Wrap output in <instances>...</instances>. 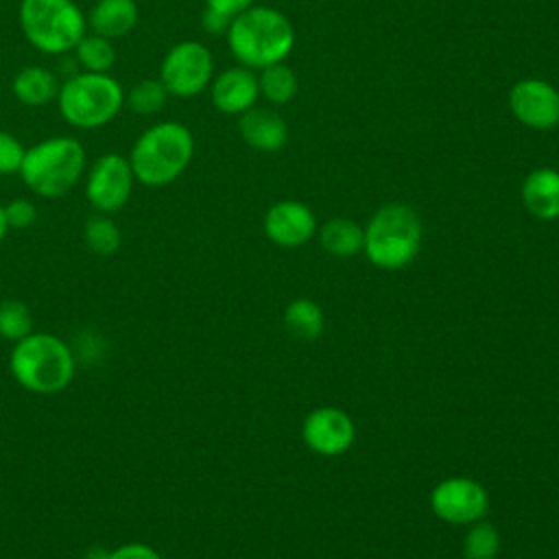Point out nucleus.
I'll use <instances>...</instances> for the list:
<instances>
[{
  "label": "nucleus",
  "mask_w": 559,
  "mask_h": 559,
  "mask_svg": "<svg viewBox=\"0 0 559 559\" xmlns=\"http://www.w3.org/2000/svg\"><path fill=\"white\" fill-rule=\"evenodd\" d=\"M103 559H162L159 552L155 548H151L148 544H140V542H131V544H122L109 552L103 555Z\"/></svg>",
  "instance_id": "nucleus-29"
},
{
  "label": "nucleus",
  "mask_w": 559,
  "mask_h": 559,
  "mask_svg": "<svg viewBox=\"0 0 559 559\" xmlns=\"http://www.w3.org/2000/svg\"><path fill=\"white\" fill-rule=\"evenodd\" d=\"M140 17L135 0H96L90 9L87 26L90 33H96L107 39H118L129 35Z\"/></svg>",
  "instance_id": "nucleus-16"
},
{
  "label": "nucleus",
  "mask_w": 559,
  "mask_h": 559,
  "mask_svg": "<svg viewBox=\"0 0 559 559\" xmlns=\"http://www.w3.org/2000/svg\"><path fill=\"white\" fill-rule=\"evenodd\" d=\"M33 332V312L20 299L0 301V336L17 343Z\"/></svg>",
  "instance_id": "nucleus-25"
},
{
  "label": "nucleus",
  "mask_w": 559,
  "mask_h": 559,
  "mask_svg": "<svg viewBox=\"0 0 559 559\" xmlns=\"http://www.w3.org/2000/svg\"><path fill=\"white\" fill-rule=\"evenodd\" d=\"M238 133L251 148L260 153H275L288 142L286 120L269 107H251L238 118Z\"/></svg>",
  "instance_id": "nucleus-15"
},
{
  "label": "nucleus",
  "mask_w": 559,
  "mask_h": 559,
  "mask_svg": "<svg viewBox=\"0 0 559 559\" xmlns=\"http://www.w3.org/2000/svg\"><path fill=\"white\" fill-rule=\"evenodd\" d=\"M7 231H9V225H7V218H4V205L0 203V242L4 240Z\"/></svg>",
  "instance_id": "nucleus-32"
},
{
  "label": "nucleus",
  "mask_w": 559,
  "mask_h": 559,
  "mask_svg": "<svg viewBox=\"0 0 559 559\" xmlns=\"http://www.w3.org/2000/svg\"><path fill=\"white\" fill-rule=\"evenodd\" d=\"M168 96L159 79H142L124 94V105L138 116H153L164 109Z\"/></svg>",
  "instance_id": "nucleus-24"
},
{
  "label": "nucleus",
  "mask_w": 559,
  "mask_h": 559,
  "mask_svg": "<svg viewBox=\"0 0 559 559\" xmlns=\"http://www.w3.org/2000/svg\"><path fill=\"white\" fill-rule=\"evenodd\" d=\"M85 166V146L76 138L55 135L26 148L20 177L37 197L59 199L79 183Z\"/></svg>",
  "instance_id": "nucleus-4"
},
{
  "label": "nucleus",
  "mask_w": 559,
  "mask_h": 559,
  "mask_svg": "<svg viewBox=\"0 0 559 559\" xmlns=\"http://www.w3.org/2000/svg\"><path fill=\"white\" fill-rule=\"evenodd\" d=\"M258 87H260V96H264L269 103L286 105L295 98L299 83L295 72L284 61H280L260 70Z\"/></svg>",
  "instance_id": "nucleus-20"
},
{
  "label": "nucleus",
  "mask_w": 559,
  "mask_h": 559,
  "mask_svg": "<svg viewBox=\"0 0 559 559\" xmlns=\"http://www.w3.org/2000/svg\"><path fill=\"white\" fill-rule=\"evenodd\" d=\"M74 57L85 72H107L116 63V48L111 39L85 33L74 46Z\"/></svg>",
  "instance_id": "nucleus-21"
},
{
  "label": "nucleus",
  "mask_w": 559,
  "mask_h": 559,
  "mask_svg": "<svg viewBox=\"0 0 559 559\" xmlns=\"http://www.w3.org/2000/svg\"><path fill=\"white\" fill-rule=\"evenodd\" d=\"M87 559H90V557H87Z\"/></svg>",
  "instance_id": "nucleus-33"
},
{
  "label": "nucleus",
  "mask_w": 559,
  "mask_h": 559,
  "mask_svg": "<svg viewBox=\"0 0 559 559\" xmlns=\"http://www.w3.org/2000/svg\"><path fill=\"white\" fill-rule=\"evenodd\" d=\"M17 20L28 44L48 55L74 50L87 33V17L72 0H22Z\"/></svg>",
  "instance_id": "nucleus-6"
},
{
  "label": "nucleus",
  "mask_w": 559,
  "mask_h": 559,
  "mask_svg": "<svg viewBox=\"0 0 559 559\" xmlns=\"http://www.w3.org/2000/svg\"><path fill=\"white\" fill-rule=\"evenodd\" d=\"M321 245L336 258H349L365 245V231L349 218H330L321 227Z\"/></svg>",
  "instance_id": "nucleus-19"
},
{
  "label": "nucleus",
  "mask_w": 559,
  "mask_h": 559,
  "mask_svg": "<svg viewBox=\"0 0 559 559\" xmlns=\"http://www.w3.org/2000/svg\"><path fill=\"white\" fill-rule=\"evenodd\" d=\"M430 502L441 520L463 524L485 513L487 493L469 478H448L435 487Z\"/></svg>",
  "instance_id": "nucleus-11"
},
{
  "label": "nucleus",
  "mask_w": 559,
  "mask_h": 559,
  "mask_svg": "<svg viewBox=\"0 0 559 559\" xmlns=\"http://www.w3.org/2000/svg\"><path fill=\"white\" fill-rule=\"evenodd\" d=\"M284 323L297 338L310 341L317 338L323 330V312L314 301L297 299L286 308Z\"/></svg>",
  "instance_id": "nucleus-23"
},
{
  "label": "nucleus",
  "mask_w": 559,
  "mask_h": 559,
  "mask_svg": "<svg viewBox=\"0 0 559 559\" xmlns=\"http://www.w3.org/2000/svg\"><path fill=\"white\" fill-rule=\"evenodd\" d=\"M463 552L467 559H493L498 552V533L491 524H476L463 544Z\"/></svg>",
  "instance_id": "nucleus-26"
},
{
  "label": "nucleus",
  "mask_w": 559,
  "mask_h": 559,
  "mask_svg": "<svg viewBox=\"0 0 559 559\" xmlns=\"http://www.w3.org/2000/svg\"><path fill=\"white\" fill-rule=\"evenodd\" d=\"M4 218L9 229H26L37 218V207L28 199H13L4 205Z\"/></svg>",
  "instance_id": "nucleus-28"
},
{
  "label": "nucleus",
  "mask_w": 559,
  "mask_h": 559,
  "mask_svg": "<svg viewBox=\"0 0 559 559\" xmlns=\"http://www.w3.org/2000/svg\"><path fill=\"white\" fill-rule=\"evenodd\" d=\"M509 109L528 129H555L559 124V92L548 81L522 79L509 92Z\"/></svg>",
  "instance_id": "nucleus-10"
},
{
  "label": "nucleus",
  "mask_w": 559,
  "mask_h": 559,
  "mask_svg": "<svg viewBox=\"0 0 559 559\" xmlns=\"http://www.w3.org/2000/svg\"><path fill=\"white\" fill-rule=\"evenodd\" d=\"M304 439L321 454H341L354 439V426L338 408H317L304 421Z\"/></svg>",
  "instance_id": "nucleus-13"
},
{
  "label": "nucleus",
  "mask_w": 559,
  "mask_h": 559,
  "mask_svg": "<svg viewBox=\"0 0 559 559\" xmlns=\"http://www.w3.org/2000/svg\"><path fill=\"white\" fill-rule=\"evenodd\" d=\"M419 242V216L408 205L389 203L371 216L362 247L373 264L382 269H400L415 258Z\"/></svg>",
  "instance_id": "nucleus-7"
},
{
  "label": "nucleus",
  "mask_w": 559,
  "mask_h": 559,
  "mask_svg": "<svg viewBox=\"0 0 559 559\" xmlns=\"http://www.w3.org/2000/svg\"><path fill=\"white\" fill-rule=\"evenodd\" d=\"M314 216L299 201H280L264 216L266 236L282 247L304 245L314 234Z\"/></svg>",
  "instance_id": "nucleus-14"
},
{
  "label": "nucleus",
  "mask_w": 559,
  "mask_h": 559,
  "mask_svg": "<svg viewBox=\"0 0 559 559\" xmlns=\"http://www.w3.org/2000/svg\"><path fill=\"white\" fill-rule=\"evenodd\" d=\"M11 376L31 393L50 395L63 391L74 378V356L66 341L48 332H31L13 343L9 356Z\"/></svg>",
  "instance_id": "nucleus-3"
},
{
  "label": "nucleus",
  "mask_w": 559,
  "mask_h": 559,
  "mask_svg": "<svg viewBox=\"0 0 559 559\" xmlns=\"http://www.w3.org/2000/svg\"><path fill=\"white\" fill-rule=\"evenodd\" d=\"M133 183L135 175L129 157L120 153H103L87 170L85 197L96 212L114 214L127 205Z\"/></svg>",
  "instance_id": "nucleus-9"
},
{
  "label": "nucleus",
  "mask_w": 559,
  "mask_h": 559,
  "mask_svg": "<svg viewBox=\"0 0 559 559\" xmlns=\"http://www.w3.org/2000/svg\"><path fill=\"white\" fill-rule=\"evenodd\" d=\"M59 114L70 127L100 129L111 122L124 105L122 85L107 72H76L59 85Z\"/></svg>",
  "instance_id": "nucleus-5"
},
{
  "label": "nucleus",
  "mask_w": 559,
  "mask_h": 559,
  "mask_svg": "<svg viewBox=\"0 0 559 559\" xmlns=\"http://www.w3.org/2000/svg\"><path fill=\"white\" fill-rule=\"evenodd\" d=\"M157 79L170 96H197L210 87L214 79V57L205 44L183 39L164 55Z\"/></svg>",
  "instance_id": "nucleus-8"
},
{
  "label": "nucleus",
  "mask_w": 559,
  "mask_h": 559,
  "mask_svg": "<svg viewBox=\"0 0 559 559\" xmlns=\"http://www.w3.org/2000/svg\"><path fill=\"white\" fill-rule=\"evenodd\" d=\"M57 76L44 66H26L22 68L11 83L13 96L26 107H44L59 94Z\"/></svg>",
  "instance_id": "nucleus-18"
},
{
  "label": "nucleus",
  "mask_w": 559,
  "mask_h": 559,
  "mask_svg": "<svg viewBox=\"0 0 559 559\" xmlns=\"http://www.w3.org/2000/svg\"><path fill=\"white\" fill-rule=\"evenodd\" d=\"M83 240L96 255H114L122 245V234L109 214L96 212L83 225Z\"/></svg>",
  "instance_id": "nucleus-22"
},
{
  "label": "nucleus",
  "mask_w": 559,
  "mask_h": 559,
  "mask_svg": "<svg viewBox=\"0 0 559 559\" xmlns=\"http://www.w3.org/2000/svg\"><path fill=\"white\" fill-rule=\"evenodd\" d=\"M225 37L238 63L251 70L284 61L295 46L290 20L277 9L255 4L231 20Z\"/></svg>",
  "instance_id": "nucleus-1"
},
{
  "label": "nucleus",
  "mask_w": 559,
  "mask_h": 559,
  "mask_svg": "<svg viewBox=\"0 0 559 559\" xmlns=\"http://www.w3.org/2000/svg\"><path fill=\"white\" fill-rule=\"evenodd\" d=\"M229 24H231V17H227V15L205 7V11L201 15V26H203L205 33H210V35H225L229 31Z\"/></svg>",
  "instance_id": "nucleus-30"
},
{
  "label": "nucleus",
  "mask_w": 559,
  "mask_h": 559,
  "mask_svg": "<svg viewBox=\"0 0 559 559\" xmlns=\"http://www.w3.org/2000/svg\"><path fill=\"white\" fill-rule=\"evenodd\" d=\"M253 2L255 0H205V7L214 9V11H218V13H223V15L234 20L238 13H242L249 7H253Z\"/></svg>",
  "instance_id": "nucleus-31"
},
{
  "label": "nucleus",
  "mask_w": 559,
  "mask_h": 559,
  "mask_svg": "<svg viewBox=\"0 0 559 559\" xmlns=\"http://www.w3.org/2000/svg\"><path fill=\"white\" fill-rule=\"evenodd\" d=\"M524 207L542 221L559 218V170L535 168L522 183Z\"/></svg>",
  "instance_id": "nucleus-17"
},
{
  "label": "nucleus",
  "mask_w": 559,
  "mask_h": 559,
  "mask_svg": "<svg viewBox=\"0 0 559 559\" xmlns=\"http://www.w3.org/2000/svg\"><path fill=\"white\" fill-rule=\"evenodd\" d=\"M260 96L258 74L251 68L234 66L216 74L210 83L212 105L227 116H240L255 105Z\"/></svg>",
  "instance_id": "nucleus-12"
},
{
  "label": "nucleus",
  "mask_w": 559,
  "mask_h": 559,
  "mask_svg": "<svg viewBox=\"0 0 559 559\" xmlns=\"http://www.w3.org/2000/svg\"><path fill=\"white\" fill-rule=\"evenodd\" d=\"M24 153V144L13 133L0 129V175L20 173Z\"/></svg>",
  "instance_id": "nucleus-27"
},
{
  "label": "nucleus",
  "mask_w": 559,
  "mask_h": 559,
  "mask_svg": "<svg viewBox=\"0 0 559 559\" xmlns=\"http://www.w3.org/2000/svg\"><path fill=\"white\" fill-rule=\"evenodd\" d=\"M192 155V131L177 120H164L151 124L138 135L129 153V164L135 181L159 188L173 183L188 168Z\"/></svg>",
  "instance_id": "nucleus-2"
}]
</instances>
